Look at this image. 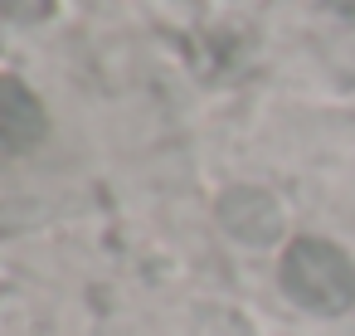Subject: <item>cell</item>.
<instances>
[{
  "label": "cell",
  "instance_id": "1",
  "mask_svg": "<svg viewBox=\"0 0 355 336\" xmlns=\"http://www.w3.org/2000/svg\"><path fill=\"white\" fill-rule=\"evenodd\" d=\"M277 283L311 317H340L355 307V263L345 258V249L316 234H302L282 249Z\"/></svg>",
  "mask_w": 355,
  "mask_h": 336
},
{
  "label": "cell",
  "instance_id": "2",
  "mask_svg": "<svg viewBox=\"0 0 355 336\" xmlns=\"http://www.w3.org/2000/svg\"><path fill=\"white\" fill-rule=\"evenodd\" d=\"M214 215H219V224H224L229 239L253 244V249L277 244V239H282V224H287L277 195H268V190H258V185H234V190H224L219 205H214Z\"/></svg>",
  "mask_w": 355,
  "mask_h": 336
},
{
  "label": "cell",
  "instance_id": "3",
  "mask_svg": "<svg viewBox=\"0 0 355 336\" xmlns=\"http://www.w3.org/2000/svg\"><path fill=\"white\" fill-rule=\"evenodd\" d=\"M44 127L49 122H44L40 98L20 78L0 74V151H30V146H40Z\"/></svg>",
  "mask_w": 355,
  "mask_h": 336
},
{
  "label": "cell",
  "instance_id": "4",
  "mask_svg": "<svg viewBox=\"0 0 355 336\" xmlns=\"http://www.w3.org/2000/svg\"><path fill=\"white\" fill-rule=\"evenodd\" d=\"M54 15V0H0V20L10 25H40Z\"/></svg>",
  "mask_w": 355,
  "mask_h": 336
},
{
  "label": "cell",
  "instance_id": "5",
  "mask_svg": "<svg viewBox=\"0 0 355 336\" xmlns=\"http://www.w3.org/2000/svg\"><path fill=\"white\" fill-rule=\"evenodd\" d=\"M331 10H340V15H355V0H326Z\"/></svg>",
  "mask_w": 355,
  "mask_h": 336
}]
</instances>
